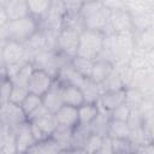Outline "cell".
Masks as SVG:
<instances>
[{"label": "cell", "mask_w": 154, "mask_h": 154, "mask_svg": "<svg viewBox=\"0 0 154 154\" xmlns=\"http://www.w3.org/2000/svg\"><path fill=\"white\" fill-rule=\"evenodd\" d=\"M131 114V109L130 107L124 102L120 106H118L117 108H114L113 111L109 112V118L111 119H117V120H125L128 122Z\"/></svg>", "instance_id": "35"}, {"label": "cell", "mask_w": 154, "mask_h": 154, "mask_svg": "<svg viewBox=\"0 0 154 154\" xmlns=\"http://www.w3.org/2000/svg\"><path fill=\"white\" fill-rule=\"evenodd\" d=\"M103 136L90 132V135L88 136L84 147H83V153H97L100 149V146L102 143Z\"/></svg>", "instance_id": "32"}, {"label": "cell", "mask_w": 154, "mask_h": 154, "mask_svg": "<svg viewBox=\"0 0 154 154\" xmlns=\"http://www.w3.org/2000/svg\"><path fill=\"white\" fill-rule=\"evenodd\" d=\"M2 58H4V64L5 65L31 60V58H30L28 51L25 49L24 45L20 43V42H17L14 40H6Z\"/></svg>", "instance_id": "9"}, {"label": "cell", "mask_w": 154, "mask_h": 154, "mask_svg": "<svg viewBox=\"0 0 154 154\" xmlns=\"http://www.w3.org/2000/svg\"><path fill=\"white\" fill-rule=\"evenodd\" d=\"M29 122L35 123L47 137H49L52 135V132L55 130V128L58 125V123H57V120L54 118V114L51 113V112H48L47 114H45V116H42V117L37 118V119L29 120Z\"/></svg>", "instance_id": "24"}, {"label": "cell", "mask_w": 154, "mask_h": 154, "mask_svg": "<svg viewBox=\"0 0 154 154\" xmlns=\"http://www.w3.org/2000/svg\"><path fill=\"white\" fill-rule=\"evenodd\" d=\"M53 114H54V118H55L58 125H63V126H67V128H72V129L78 125L77 107L63 105Z\"/></svg>", "instance_id": "14"}, {"label": "cell", "mask_w": 154, "mask_h": 154, "mask_svg": "<svg viewBox=\"0 0 154 154\" xmlns=\"http://www.w3.org/2000/svg\"><path fill=\"white\" fill-rule=\"evenodd\" d=\"M124 102H125V89H119V90L102 93V95L97 101V105L100 109L109 113L111 111H113Z\"/></svg>", "instance_id": "13"}, {"label": "cell", "mask_w": 154, "mask_h": 154, "mask_svg": "<svg viewBox=\"0 0 154 154\" xmlns=\"http://www.w3.org/2000/svg\"><path fill=\"white\" fill-rule=\"evenodd\" d=\"M70 63L73 66V69L77 72H79L83 77H85V78L90 77V72H91V67H93V63H94L93 59H88V58H84L81 55H75L70 59Z\"/></svg>", "instance_id": "25"}, {"label": "cell", "mask_w": 154, "mask_h": 154, "mask_svg": "<svg viewBox=\"0 0 154 154\" xmlns=\"http://www.w3.org/2000/svg\"><path fill=\"white\" fill-rule=\"evenodd\" d=\"M81 89L83 91L84 100L87 102H97L100 96L103 93L100 83H96V82L91 81L90 78H85V81L82 84Z\"/></svg>", "instance_id": "22"}, {"label": "cell", "mask_w": 154, "mask_h": 154, "mask_svg": "<svg viewBox=\"0 0 154 154\" xmlns=\"http://www.w3.org/2000/svg\"><path fill=\"white\" fill-rule=\"evenodd\" d=\"M63 84H60L55 78L51 85V88L42 95V103L47 107L51 113L58 111L63 105Z\"/></svg>", "instance_id": "11"}, {"label": "cell", "mask_w": 154, "mask_h": 154, "mask_svg": "<svg viewBox=\"0 0 154 154\" xmlns=\"http://www.w3.org/2000/svg\"><path fill=\"white\" fill-rule=\"evenodd\" d=\"M12 130L14 131V143L17 153H28V150L36 143L29 122L25 120Z\"/></svg>", "instance_id": "10"}, {"label": "cell", "mask_w": 154, "mask_h": 154, "mask_svg": "<svg viewBox=\"0 0 154 154\" xmlns=\"http://www.w3.org/2000/svg\"><path fill=\"white\" fill-rule=\"evenodd\" d=\"M72 128L57 125L55 130L49 136L53 141L57 142L61 152H71V142H72Z\"/></svg>", "instance_id": "15"}, {"label": "cell", "mask_w": 154, "mask_h": 154, "mask_svg": "<svg viewBox=\"0 0 154 154\" xmlns=\"http://www.w3.org/2000/svg\"><path fill=\"white\" fill-rule=\"evenodd\" d=\"M40 105H42V96L29 93L26 95V97L23 100V102L20 103V107L25 114V117H28L34 109H36Z\"/></svg>", "instance_id": "31"}, {"label": "cell", "mask_w": 154, "mask_h": 154, "mask_svg": "<svg viewBox=\"0 0 154 154\" xmlns=\"http://www.w3.org/2000/svg\"><path fill=\"white\" fill-rule=\"evenodd\" d=\"M97 153H102V154H111L113 153V149H112V140L109 136H103V140H102V143L100 146V149Z\"/></svg>", "instance_id": "37"}, {"label": "cell", "mask_w": 154, "mask_h": 154, "mask_svg": "<svg viewBox=\"0 0 154 154\" xmlns=\"http://www.w3.org/2000/svg\"><path fill=\"white\" fill-rule=\"evenodd\" d=\"M63 102L64 105H69L72 107L81 106L83 102H85L82 89L75 85H64L63 87Z\"/></svg>", "instance_id": "21"}, {"label": "cell", "mask_w": 154, "mask_h": 154, "mask_svg": "<svg viewBox=\"0 0 154 154\" xmlns=\"http://www.w3.org/2000/svg\"><path fill=\"white\" fill-rule=\"evenodd\" d=\"M105 36L106 34L102 31L83 29L79 32V41H78V48L76 55H81L95 60L103 49Z\"/></svg>", "instance_id": "3"}, {"label": "cell", "mask_w": 154, "mask_h": 154, "mask_svg": "<svg viewBox=\"0 0 154 154\" xmlns=\"http://www.w3.org/2000/svg\"><path fill=\"white\" fill-rule=\"evenodd\" d=\"M55 79L63 85H75L81 88L85 81V77H83L79 72H77L69 60L59 69Z\"/></svg>", "instance_id": "12"}, {"label": "cell", "mask_w": 154, "mask_h": 154, "mask_svg": "<svg viewBox=\"0 0 154 154\" xmlns=\"http://www.w3.org/2000/svg\"><path fill=\"white\" fill-rule=\"evenodd\" d=\"M8 130H10V128H7L1 120H0V142H2V140H4V137H5V135L8 132Z\"/></svg>", "instance_id": "39"}, {"label": "cell", "mask_w": 154, "mask_h": 154, "mask_svg": "<svg viewBox=\"0 0 154 154\" xmlns=\"http://www.w3.org/2000/svg\"><path fill=\"white\" fill-rule=\"evenodd\" d=\"M13 83L11 82L10 78L0 82V105H4L10 101V94L12 89Z\"/></svg>", "instance_id": "36"}, {"label": "cell", "mask_w": 154, "mask_h": 154, "mask_svg": "<svg viewBox=\"0 0 154 154\" xmlns=\"http://www.w3.org/2000/svg\"><path fill=\"white\" fill-rule=\"evenodd\" d=\"M4 10L8 20L18 19L29 14L25 0H7V2L4 5Z\"/></svg>", "instance_id": "19"}, {"label": "cell", "mask_w": 154, "mask_h": 154, "mask_svg": "<svg viewBox=\"0 0 154 154\" xmlns=\"http://www.w3.org/2000/svg\"><path fill=\"white\" fill-rule=\"evenodd\" d=\"M8 22V18L5 13V10L4 7L0 5V26H5V24Z\"/></svg>", "instance_id": "38"}, {"label": "cell", "mask_w": 154, "mask_h": 154, "mask_svg": "<svg viewBox=\"0 0 154 154\" xmlns=\"http://www.w3.org/2000/svg\"><path fill=\"white\" fill-rule=\"evenodd\" d=\"M113 70V64L103 58H96L93 63V67H91V72H90V79L96 82V83H101Z\"/></svg>", "instance_id": "16"}, {"label": "cell", "mask_w": 154, "mask_h": 154, "mask_svg": "<svg viewBox=\"0 0 154 154\" xmlns=\"http://www.w3.org/2000/svg\"><path fill=\"white\" fill-rule=\"evenodd\" d=\"M99 105L97 102H83L77 107L78 114V125H89L99 114Z\"/></svg>", "instance_id": "18"}, {"label": "cell", "mask_w": 154, "mask_h": 154, "mask_svg": "<svg viewBox=\"0 0 154 154\" xmlns=\"http://www.w3.org/2000/svg\"><path fill=\"white\" fill-rule=\"evenodd\" d=\"M4 29L7 40H14L24 43L40 29V22L31 14H28L18 19L8 20Z\"/></svg>", "instance_id": "2"}, {"label": "cell", "mask_w": 154, "mask_h": 154, "mask_svg": "<svg viewBox=\"0 0 154 154\" xmlns=\"http://www.w3.org/2000/svg\"><path fill=\"white\" fill-rule=\"evenodd\" d=\"M144 99L146 97L138 89L132 87L125 88V103L130 107V109H138Z\"/></svg>", "instance_id": "30"}, {"label": "cell", "mask_w": 154, "mask_h": 154, "mask_svg": "<svg viewBox=\"0 0 154 154\" xmlns=\"http://www.w3.org/2000/svg\"><path fill=\"white\" fill-rule=\"evenodd\" d=\"M79 32L76 29L61 26L57 35V43L55 49L67 58H72L77 54L78 41H79Z\"/></svg>", "instance_id": "4"}, {"label": "cell", "mask_w": 154, "mask_h": 154, "mask_svg": "<svg viewBox=\"0 0 154 154\" xmlns=\"http://www.w3.org/2000/svg\"><path fill=\"white\" fill-rule=\"evenodd\" d=\"M6 40L7 38H0V64H4V47H5V43H6Z\"/></svg>", "instance_id": "41"}, {"label": "cell", "mask_w": 154, "mask_h": 154, "mask_svg": "<svg viewBox=\"0 0 154 154\" xmlns=\"http://www.w3.org/2000/svg\"><path fill=\"white\" fill-rule=\"evenodd\" d=\"M66 14L65 5L61 0H52V4L45 16L38 20L40 28L59 31L63 24V19Z\"/></svg>", "instance_id": "6"}, {"label": "cell", "mask_w": 154, "mask_h": 154, "mask_svg": "<svg viewBox=\"0 0 154 154\" xmlns=\"http://www.w3.org/2000/svg\"><path fill=\"white\" fill-rule=\"evenodd\" d=\"M29 10V14L35 17L36 19H41L47 10L49 8L52 0H25Z\"/></svg>", "instance_id": "26"}, {"label": "cell", "mask_w": 154, "mask_h": 154, "mask_svg": "<svg viewBox=\"0 0 154 154\" xmlns=\"http://www.w3.org/2000/svg\"><path fill=\"white\" fill-rule=\"evenodd\" d=\"M108 30L116 35H125L134 34V23L132 16L128 10L116 8L111 10L108 17Z\"/></svg>", "instance_id": "5"}, {"label": "cell", "mask_w": 154, "mask_h": 154, "mask_svg": "<svg viewBox=\"0 0 154 154\" xmlns=\"http://www.w3.org/2000/svg\"><path fill=\"white\" fill-rule=\"evenodd\" d=\"M53 81H54V77L51 76L48 72L35 67L34 71L31 72L29 81H28L26 88H28L29 93L42 96L51 88Z\"/></svg>", "instance_id": "7"}, {"label": "cell", "mask_w": 154, "mask_h": 154, "mask_svg": "<svg viewBox=\"0 0 154 154\" xmlns=\"http://www.w3.org/2000/svg\"><path fill=\"white\" fill-rule=\"evenodd\" d=\"M0 107H1V105H0Z\"/></svg>", "instance_id": "42"}, {"label": "cell", "mask_w": 154, "mask_h": 154, "mask_svg": "<svg viewBox=\"0 0 154 154\" xmlns=\"http://www.w3.org/2000/svg\"><path fill=\"white\" fill-rule=\"evenodd\" d=\"M103 93L105 91H112V90H119V89H125L124 82L120 77V75L118 73V71L113 67V70L111 71V73L100 83Z\"/></svg>", "instance_id": "23"}, {"label": "cell", "mask_w": 154, "mask_h": 154, "mask_svg": "<svg viewBox=\"0 0 154 154\" xmlns=\"http://www.w3.org/2000/svg\"><path fill=\"white\" fill-rule=\"evenodd\" d=\"M34 69H35V66L31 63V60L26 61L25 64H23V66L19 69V71L11 78V82L13 84H17V85H24V87H26L28 81H29V78H30L31 72L34 71Z\"/></svg>", "instance_id": "28"}, {"label": "cell", "mask_w": 154, "mask_h": 154, "mask_svg": "<svg viewBox=\"0 0 154 154\" xmlns=\"http://www.w3.org/2000/svg\"><path fill=\"white\" fill-rule=\"evenodd\" d=\"M113 153H134V146L129 140L111 138Z\"/></svg>", "instance_id": "34"}, {"label": "cell", "mask_w": 154, "mask_h": 154, "mask_svg": "<svg viewBox=\"0 0 154 154\" xmlns=\"http://www.w3.org/2000/svg\"><path fill=\"white\" fill-rule=\"evenodd\" d=\"M153 11H147L143 13L134 14L132 23H134V31H141L153 26Z\"/></svg>", "instance_id": "29"}, {"label": "cell", "mask_w": 154, "mask_h": 154, "mask_svg": "<svg viewBox=\"0 0 154 154\" xmlns=\"http://www.w3.org/2000/svg\"><path fill=\"white\" fill-rule=\"evenodd\" d=\"M28 94H29V90L26 87L13 84L11 89V94H10V102L20 106V103L23 102V100L26 97Z\"/></svg>", "instance_id": "33"}, {"label": "cell", "mask_w": 154, "mask_h": 154, "mask_svg": "<svg viewBox=\"0 0 154 154\" xmlns=\"http://www.w3.org/2000/svg\"><path fill=\"white\" fill-rule=\"evenodd\" d=\"M111 10H108L101 0H84L81 5L78 13L83 23L84 29L97 30L108 34V17Z\"/></svg>", "instance_id": "1"}, {"label": "cell", "mask_w": 154, "mask_h": 154, "mask_svg": "<svg viewBox=\"0 0 154 154\" xmlns=\"http://www.w3.org/2000/svg\"><path fill=\"white\" fill-rule=\"evenodd\" d=\"M7 71H6V66L5 64H0V82L7 79Z\"/></svg>", "instance_id": "40"}, {"label": "cell", "mask_w": 154, "mask_h": 154, "mask_svg": "<svg viewBox=\"0 0 154 154\" xmlns=\"http://www.w3.org/2000/svg\"><path fill=\"white\" fill-rule=\"evenodd\" d=\"M61 152L59 146L57 144L55 141H53L51 137L45 138L40 142H36L29 150L28 153H42V154H49V153H59Z\"/></svg>", "instance_id": "27"}, {"label": "cell", "mask_w": 154, "mask_h": 154, "mask_svg": "<svg viewBox=\"0 0 154 154\" xmlns=\"http://www.w3.org/2000/svg\"><path fill=\"white\" fill-rule=\"evenodd\" d=\"M130 124L129 122L125 120H117V119H111L108 120V126H107V136L111 138H124L129 140L130 136Z\"/></svg>", "instance_id": "20"}, {"label": "cell", "mask_w": 154, "mask_h": 154, "mask_svg": "<svg viewBox=\"0 0 154 154\" xmlns=\"http://www.w3.org/2000/svg\"><path fill=\"white\" fill-rule=\"evenodd\" d=\"M0 120L10 129L17 128L19 124L26 120V117L19 105L6 102L0 107Z\"/></svg>", "instance_id": "8"}, {"label": "cell", "mask_w": 154, "mask_h": 154, "mask_svg": "<svg viewBox=\"0 0 154 154\" xmlns=\"http://www.w3.org/2000/svg\"><path fill=\"white\" fill-rule=\"evenodd\" d=\"M24 47L25 49L28 51L30 58H32V55L40 51H43V49H49L48 48V45H47V37H46V34L43 31V29H38L29 40H26L24 43Z\"/></svg>", "instance_id": "17"}]
</instances>
